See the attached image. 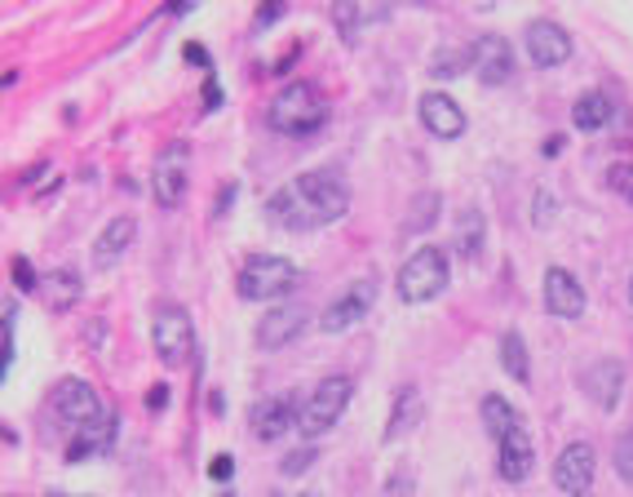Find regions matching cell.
<instances>
[{"mask_svg":"<svg viewBox=\"0 0 633 497\" xmlns=\"http://www.w3.org/2000/svg\"><path fill=\"white\" fill-rule=\"evenodd\" d=\"M14 285H19V289H36V285H41L28 258H14Z\"/></svg>","mask_w":633,"mask_h":497,"instance_id":"cell-35","label":"cell"},{"mask_svg":"<svg viewBox=\"0 0 633 497\" xmlns=\"http://www.w3.org/2000/svg\"><path fill=\"white\" fill-rule=\"evenodd\" d=\"M461 67H465V54H457V50H448V54H434V72H439L443 81H452Z\"/></svg>","mask_w":633,"mask_h":497,"instance_id":"cell-31","label":"cell"},{"mask_svg":"<svg viewBox=\"0 0 633 497\" xmlns=\"http://www.w3.org/2000/svg\"><path fill=\"white\" fill-rule=\"evenodd\" d=\"M607 182H611V191H615V195H624V200L633 204V160L611 165V169H607Z\"/></svg>","mask_w":633,"mask_h":497,"instance_id":"cell-27","label":"cell"},{"mask_svg":"<svg viewBox=\"0 0 633 497\" xmlns=\"http://www.w3.org/2000/svg\"><path fill=\"white\" fill-rule=\"evenodd\" d=\"M496 466H501V479H509V484H523V479L532 475V466H536V448H532V435H527L523 426H514V431L501 440V457H496Z\"/></svg>","mask_w":633,"mask_h":497,"instance_id":"cell-18","label":"cell"},{"mask_svg":"<svg viewBox=\"0 0 633 497\" xmlns=\"http://www.w3.org/2000/svg\"><path fill=\"white\" fill-rule=\"evenodd\" d=\"M266 120H270L275 134L305 138V134H314V129L329 120V103H324V94L314 89L310 81H292V85H283V89L275 94Z\"/></svg>","mask_w":633,"mask_h":497,"instance_id":"cell-2","label":"cell"},{"mask_svg":"<svg viewBox=\"0 0 633 497\" xmlns=\"http://www.w3.org/2000/svg\"><path fill=\"white\" fill-rule=\"evenodd\" d=\"M151 342H155V351H160V360H164V364H173V369H178V364H186V360H191V351H195V329H191L186 307H178V303L155 307Z\"/></svg>","mask_w":633,"mask_h":497,"instance_id":"cell-6","label":"cell"},{"mask_svg":"<svg viewBox=\"0 0 633 497\" xmlns=\"http://www.w3.org/2000/svg\"><path fill=\"white\" fill-rule=\"evenodd\" d=\"M483 240H487V222L479 209H461L457 218V235H452V248L461 258H479L483 254Z\"/></svg>","mask_w":633,"mask_h":497,"instance_id":"cell-22","label":"cell"},{"mask_svg":"<svg viewBox=\"0 0 633 497\" xmlns=\"http://www.w3.org/2000/svg\"><path fill=\"white\" fill-rule=\"evenodd\" d=\"M554 209H558V200H554L549 191H536V218H532V222H536V226H549V222H554Z\"/></svg>","mask_w":633,"mask_h":497,"instance_id":"cell-32","label":"cell"},{"mask_svg":"<svg viewBox=\"0 0 633 497\" xmlns=\"http://www.w3.org/2000/svg\"><path fill=\"white\" fill-rule=\"evenodd\" d=\"M301 497H314V493H301Z\"/></svg>","mask_w":633,"mask_h":497,"instance_id":"cell-43","label":"cell"},{"mask_svg":"<svg viewBox=\"0 0 633 497\" xmlns=\"http://www.w3.org/2000/svg\"><path fill=\"white\" fill-rule=\"evenodd\" d=\"M514 426H523L518 413H514V404H509L505 395H483V431L496 435V444H501Z\"/></svg>","mask_w":633,"mask_h":497,"instance_id":"cell-23","label":"cell"},{"mask_svg":"<svg viewBox=\"0 0 633 497\" xmlns=\"http://www.w3.org/2000/svg\"><path fill=\"white\" fill-rule=\"evenodd\" d=\"M235 195H239V187H235V182H226V187L217 191V204H213V218H222V213H226V204H235Z\"/></svg>","mask_w":633,"mask_h":497,"instance_id":"cell-37","label":"cell"},{"mask_svg":"<svg viewBox=\"0 0 633 497\" xmlns=\"http://www.w3.org/2000/svg\"><path fill=\"white\" fill-rule=\"evenodd\" d=\"M421 413H426L421 391H417V387H399V391H395V413H390V422H386V440H399L404 431H412V426L421 422Z\"/></svg>","mask_w":633,"mask_h":497,"instance_id":"cell-21","label":"cell"},{"mask_svg":"<svg viewBox=\"0 0 633 497\" xmlns=\"http://www.w3.org/2000/svg\"><path fill=\"white\" fill-rule=\"evenodd\" d=\"M133 235H138V222H133V218H111V222L103 226V235L94 240V263H98V267H116L120 254L133 244Z\"/></svg>","mask_w":633,"mask_h":497,"instance_id":"cell-19","label":"cell"},{"mask_svg":"<svg viewBox=\"0 0 633 497\" xmlns=\"http://www.w3.org/2000/svg\"><path fill=\"white\" fill-rule=\"evenodd\" d=\"M470 67H474V76L483 81V85H505L509 76H514V50H509V41L505 36H479L474 41V50H470Z\"/></svg>","mask_w":633,"mask_h":497,"instance_id":"cell-9","label":"cell"},{"mask_svg":"<svg viewBox=\"0 0 633 497\" xmlns=\"http://www.w3.org/2000/svg\"><path fill=\"white\" fill-rule=\"evenodd\" d=\"M147 409H151V413H164V409H169V387H164V382H155V387L147 391Z\"/></svg>","mask_w":633,"mask_h":497,"instance_id":"cell-36","label":"cell"},{"mask_svg":"<svg viewBox=\"0 0 633 497\" xmlns=\"http://www.w3.org/2000/svg\"><path fill=\"white\" fill-rule=\"evenodd\" d=\"M111 435H116V417L107 413L98 426H85V431H81V440L67 448V457H72V462H81V457H94V453L111 448Z\"/></svg>","mask_w":633,"mask_h":497,"instance_id":"cell-25","label":"cell"},{"mask_svg":"<svg viewBox=\"0 0 633 497\" xmlns=\"http://www.w3.org/2000/svg\"><path fill=\"white\" fill-rule=\"evenodd\" d=\"M404 493H412V470H408V466H399V470L390 475V484H386L382 497H404Z\"/></svg>","mask_w":633,"mask_h":497,"instance_id":"cell-33","label":"cell"},{"mask_svg":"<svg viewBox=\"0 0 633 497\" xmlns=\"http://www.w3.org/2000/svg\"><path fill=\"white\" fill-rule=\"evenodd\" d=\"M434 209H439V195H421V200H417V209H412V222H408V231H426V226L434 222V218H430Z\"/></svg>","mask_w":633,"mask_h":497,"instance_id":"cell-30","label":"cell"},{"mask_svg":"<svg viewBox=\"0 0 633 497\" xmlns=\"http://www.w3.org/2000/svg\"><path fill=\"white\" fill-rule=\"evenodd\" d=\"M615 470H620V479L633 484V431L620 435V444H615Z\"/></svg>","mask_w":633,"mask_h":497,"instance_id":"cell-29","label":"cell"},{"mask_svg":"<svg viewBox=\"0 0 633 497\" xmlns=\"http://www.w3.org/2000/svg\"><path fill=\"white\" fill-rule=\"evenodd\" d=\"M155 200L164 209H178L186 200V142H169V151L155 165Z\"/></svg>","mask_w":633,"mask_h":497,"instance_id":"cell-14","label":"cell"},{"mask_svg":"<svg viewBox=\"0 0 633 497\" xmlns=\"http://www.w3.org/2000/svg\"><path fill=\"white\" fill-rule=\"evenodd\" d=\"M297 281H301L297 263L275 258V254H253V258L239 267L235 289H239L244 303H279V298H288V294L297 289Z\"/></svg>","mask_w":633,"mask_h":497,"instance_id":"cell-3","label":"cell"},{"mask_svg":"<svg viewBox=\"0 0 633 497\" xmlns=\"http://www.w3.org/2000/svg\"><path fill=\"white\" fill-rule=\"evenodd\" d=\"M279 14H283V6H261V10H257V28H266V23H275Z\"/></svg>","mask_w":633,"mask_h":497,"instance_id":"cell-38","label":"cell"},{"mask_svg":"<svg viewBox=\"0 0 633 497\" xmlns=\"http://www.w3.org/2000/svg\"><path fill=\"white\" fill-rule=\"evenodd\" d=\"M45 294H50L54 311H67V307L81 298V276H76L72 267H63V272H50V276H45Z\"/></svg>","mask_w":633,"mask_h":497,"instance_id":"cell-26","label":"cell"},{"mask_svg":"<svg viewBox=\"0 0 633 497\" xmlns=\"http://www.w3.org/2000/svg\"><path fill=\"white\" fill-rule=\"evenodd\" d=\"M584 497H589V493H584Z\"/></svg>","mask_w":633,"mask_h":497,"instance_id":"cell-44","label":"cell"},{"mask_svg":"<svg viewBox=\"0 0 633 497\" xmlns=\"http://www.w3.org/2000/svg\"><path fill=\"white\" fill-rule=\"evenodd\" d=\"M527 54H532L536 67H562V63L571 59V36H567V28L554 23V19H536V23L527 28Z\"/></svg>","mask_w":633,"mask_h":497,"instance_id":"cell-12","label":"cell"},{"mask_svg":"<svg viewBox=\"0 0 633 497\" xmlns=\"http://www.w3.org/2000/svg\"><path fill=\"white\" fill-rule=\"evenodd\" d=\"M571 120H576V129H584V134H593V129H607V125L615 120V103H611L602 89H589V94H580V98H576V107H571Z\"/></svg>","mask_w":633,"mask_h":497,"instance_id":"cell-20","label":"cell"},{"mask_svg":"<svg viewBox=\"0 0 633 497\" xmlns=\"http://www.w3.org/2000/svg\"><path fill=\"white\" fill-rule=\"evenodd\" d=\"M580 387L593 395V404L598 409H615L620 404V391H624V369H620V360H598V364H589L584 373H580Z\"/></svg>","mask_w":633,"mask_h":497,"instance_id":"cell-17","label":"cell"},{"mask_svg":"<svg viewBox=\"0 0 633 497\" xmlns=\"http://www.w3.org/2000/svg\"><path fill=\"white\" fill-rule=\"evenodd\" d=\"M314 457H320V448H314V444H305V448H297V453H288L279 470H283V475H301V470H310V462H314Z\"/></svg>","mask_w":633,"mask_h":497,"instance_id":"cell-28","label":"cell"},{"mask_svg":"<svg viewBox=\"0 0 633 497\" xmlns=\"http://www.w3.org/2000/svg\"><path fill=\"white\" fill-rule=\"evenodd\" d=\"M301 325H305V307H297V303H283V307L266 311V320L257 325V347H266V351H279V347H288V342L301 334Z\"/></svg>","mask_w":633,"mask_h":497,"instance_id":"cell-16","label":"cell"},{"mask_svg":"<svg viewBox=\"0 0 633 497\" xmlns=\"http://www.w3.org/2000/svg\"><path fill=\"white\" fill-rule=\"evenodd\" d=\"M545 311L562 316V320L584 316V289H580V281L567 267H549L545 272Z\"/></svg>","mask_w":633,"mask_h":497,"instance_id":"cell-15","label":"cell"},{"mask_svg":"<svg viewBox=\"0 0 633 497\" xmlns=\"http://www.w3.org/2000/svg\"><path fill=\"white\" fill-rule=\"evenodd\" d=\"M629 303H633V281H629Z\"/></svg>","mask_w":633,"mask_h":497,"instance_id":"cell-42","label":"cell"},{"mask_svg":"<svg viewBox=\"0 0 633 497\" xmlns=\"http://www.w3.org/2000/svg\"><path fill=\"white\" fill-rule=\"evenodd\" d=\"M50 497H81V493H50Z\"/></svg>","mask_w":633,"mask_h":497,"instance_id":"cell-41","label":"cell"},{"mask_svg":"<svg viewBox=\"0 0 633 497\" xmlns=\"http://www.w3.org/2000/svg\"><path fill=\"white\" fill-rule=\"evenodd\" d=\"M501 369L514 378V382H527L532 378V364H527V342L518 329L501 334Z\"/></svg>","mask_w":633,"mask_h":497,"instance_id":"cell-24","label":"cell"},{"mask_svg":"<svg viewBox=\"0 0 633 497\" xmlns=\"http://www.w3.org/2000/svg\"><path fill=\"white\" fill-rule=\"evenodd\" d=\"M186 59H191V63H208V54H204L200 45H186Z\"/></svg>","mask_w":633,"mask_h":497,"instance_id":"cell-40","label":"cell"},{"mask_svg":"<svg viewBox=\"0 0 633 497\" xmlns=\"http://www.w3.org/2000/svg\"><path fill=\"white\" fill-rule=\"evenodd\" d=\"M373 303H377V276H364V281H355V285L324 311L320 329H324V334H346L351 325H360V320L368 316Z\"/></svg>","mask_w":633,"mask_h":497,"instance_id":"cell-8","label":"cell"},{"mask_svg":"<svg viewBox=\"0 0 633 497\" xmlns=\"http://www.w3.org/2000/svg\"><path fill=\"white\" fill-rule=\"evenodd\" d=\"M448 281H452L448 254H443V248H434V244H426V248H417V254L399 267V298L404 303H430V298H439L448 289Z\"/></svg>","mask_w":633,"mask_h":497,"instance_id":"cell-5","label":"cell"},{"mask_svg":"<svg viewBox=\"0 0 633 497\" xmlns=\"http://www.w3.org/2000/svg\"><path fill=\"white\" fill-rule=\"evenodd\" d=\"M346 209H351V187L337 169H305L283 191H275L266 200V213L279 218V226H288V231L329 226V222L346 218Z\"/></svg>","mask_w":633,"mask_h":497,"instance_id":"cell-1","label":"cell"},{"mask_svg":"<svg viewBox=\"0 0 633 497\" xmlns=\"http://www.w3.org/2000/svg\"><path fill=\"white\" fill-rule=\"evenodd\" d=\"M562 147H567V138H562V134H549V138H545V147H540V151H545V156H558V151H562Z\"/></svg>","mask_w":633,"mask_h":497,"instance_id":"cell-39","label":"cell"},{"mask_svg":"<svg viewBox=\"0 0 633 497\" xmlns=\"http://www.w3.org/2000/svg\"><path fill=\"white\" fill-rule=\"evenodd\" d=\"M230 475H235V457H230V453H217V457L208 462V479L222 484V479H230Z\"/></svg>","mask_w":633,"mask_h":497,"instance_id":"cell-34","label":"cell"},{"mask_svg":"<svg viewBox=\"0 0 633 497\" xmlns=\"http://www.w3.org/2000/svg\"><path fill=\"white\" fill-rule=\"evenodd\" d=\"M417 112H421V125H426L434 138H443V142H452V138L465 134V112H461V103H457L452 94H443V89L421 94Z\"/></svg>","mask_w":633,"mask_h":497,"instance_id":"cell-11","label":"cell"},{"mask_svg":"<svg viewBox=\"0 0 633 497\" xmlns=\"http://www.w3.org/2000/svg\"><path fill=\"white\" fill-rule=\"evenodd\" d=\"M297 413H301V400H288V395H270V400H257L248 422H253V435L257 440H279L283 431H297Z\"/></svg>","mask_w":633,"mask_h":497,"instance_id":"cell-13","label":"cell"},{"mask_svg":"<svg viewBox=\"0 0 633 497\" xmlns=\"http://www.w3.org/2000/svg\"><path fill=\"white\" fill-rule=\"evenodd\" d=\"M351 395H355V382L346 378V373H333V378H324L320 387H314L305 400H301V413H297V431L301 435H324V431H333L337 426V417L351 409Z\"/></svg>","mask_w":633,"mask_h":497,"instance_id":"cell-4","label":"cell"},{"mask_svg":"<svg viewBox=\"0 0 633 497\" xmlns=\"http://www.w3.org/2000/svg\"><path fill=\"white\" fill-rule=\"evenodd\" d=\"M54 409H58V417L63 422H72V426H98L107 413H103V400H98V391L85 382V378H63L58 387H54Z\"/></svg>","mask_w":633,"mask_h":497,"instance_id":"cell-7","label":"cell"},{"mask_svg":"<svg viewBox=\"0 0 633 497\" xmlns=\"http://www.w3.org/2000/svg\"><path fill=\"white\" fill-rule=\"evenodd\" d=\"M593 470H598L593 448H589L584 440H576V444H567V448L558 453V462H554V484H558L562 493H571V497H584L589 484H593Z\"/></svg>","mask_w":633,"mask_h":497,"instance_id":"cell-10","label":"cell"}]
</instances>
